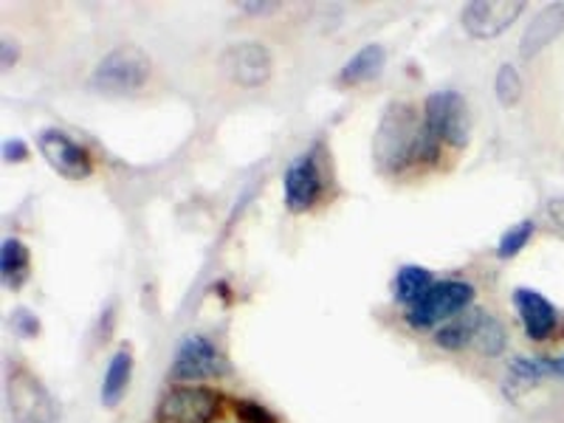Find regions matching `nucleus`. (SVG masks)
Segmentation results:
<instances>
[{"label": "nucleus", "mask_w": 564, "mask_h": 423, "mask_svg": "<svg viewBox=\"0 0 564 423\" xmlns=\"http://www.w3.org/2000/svg\"><path fill=\"white\" fill-rule=\"evenodd\" d=\"M220 70L229 83L240 85V88H260L271 79L274 59L263 43L240 40V43L226 45V52L220 54Z\"/></svg>", "instance_id": "nucleus-7"}, {"label": "nucleus", "mask_w": 564, "mask_h": 423, "mask_svg": "<svg viewBox=\"0 0 564 423\" xmlns=\"http://www.w3.org/2000/svg\"><path fill=\"white\" fill-rule=\"evenodd\" d=\"M435 289V280H432V271L423 269V265H401L395 274V300L401 305H406V311L415 308L423 296Z\"/></svg>", "instance_id": "nucleus-18"}, {"label": "nucleus", "mask_w": 564, "mask_h": 423, "mask_svg": "<svg viewBox=\"0 0 564 423\" xmlns=\"http://www.w3.org/2000/svg\"><path fill=\"white\" fill-rule=\"evenodd\" d=\"M9 404L14 423H54V404L32 372L18 370L9 381Z\"/></svg>", "instance_id": "nucleus-10"}, {"label": "nucleus", "mask_w": 564, "mask_h": 423, "mask_svg": "<svg viewBox=\"0 0 564 423\" xmlns=\"http://www.w3.org/2000/svg\"><path fill=\"white\" fill-rule=\"evenodd\" d=\"M12 327H14V334L23 336V339H32V336L40 334L37 316H34L32 311H26V308L14 311V314H12Z\"/></svg>", "instance_id": "nucleus-24"}, {"label": "nucleus", "mask_w": 564, "mask_h": 423, "mask_svg": "<svg viewBox=\"0 0 564 423\" xmlns=\"http://www.w3.org/2000/svg\"><path fill=\"white\" fill-rule=\"evenodd\" d=\"M29 271H32L29 246L18 238L3 240V246H0V274H3V285L18 291L29 280Z\"/></svg>", "instance_id": "nucleus-17"}, {"label": "nucleus", "mask_w": 564, "mask_h": 423, "mask_svg": "<svg viewBox=\"0 0 564 423\" xmlns=\"http://www.w3.org/2000/svg\"><path fill=\"white\" fill-rule=\"evenodd\" d=\"M533 229H536V226H533V220H520L517 226H511V229L502 231L500 243H497V257H500V260H511V257L520 254V251L531 243Z\"/></svg>", "instance_id": "nucleus-22"}, {"label": "nucleus", "mask_w": 564, "mask_h": 423, "mask_svg": "<svg viewBox=\"0 0 564 423\" xmlns=\"http://www.w3.org/2000/svg\"><path fill=\"white\" fill-rule=\"evenodd\" d=\"M551 376H556V379L564 381V352L562 356H553L551 359Z\"/></svg>", "instance_id": "nucleus-27"}, {"label": "nucleus", "mask_w": 564, "mask_h": 423, "mask_svg": "<svg viewBox=\"0 0 564 423\" xmlns=\"http://www.w3.org/2000/svg\"><path fill=\"white\" fill-rule=\"evenodd\" d=\"M423 124L441 144L463 148L468 141V105L455 90H437L423 102Z\"/></svg>", "instance_id": "nucleus-6"}, {"label": "nucleus", "mask_w": 564, "mask_h": 423, "mask_svg": "<svg viewBox=\"0 0 564 423\" xmlns=\"http://www.w3.org/2000/svg\"><path fill=\"white\" fill-rule=\"evenodd\" d=\"M508 372H511V379L522 381V384H536V381L551 376V359H542V356H517V359L508 361Z\"/></svg>", "instance_id": "nucleus-21"}, {"label": "nucleus", "mask_w": 564, "mask_h": 423, "mask_svg": "<svg viewBox=\"0 0 564 423\" xmlns=\"http://www.w3.org/2000/svg\"><path fill=\"white\" fill-rule=\"evenodd\" d=\"M229 376V361L218 345L206 336L193 334L184 336L175 347L173 365H170V379L181 384H195V381H215Z\"/></svg>", "instance_id": "nucleus-5"}, {"label": "nucleus", "mask_w": 564, "mask_h": 423, "mask_svg": "<svg viewBox=\"0 0 564 423\" xmlns=\"http://www.w3.org/2000/svg\"><path fill=\"white\" fill-rule=\"evenodd\" d=\"M3 159L12 161V164H20V161L29 159V148L20 139H9L7 144H3Z\"/></svg>", "instance_id": "nucleus-25"}, {"label": "nucleus", "mask_w": 564, "mask_h": 423, "mask_svg": "<svg viewBox=\"0 0 564 423\" xmlns=\"http://www.w3.org/2000/svg\"><path fill=\"white\" fill-rule=\"evenodd\" d=\"M387 65V52L381 45H365L359 52L352 54L339 70V83L341 85H361L376 79L384 70Z\"/></svg>", "instance_id": "nucleus-15"}, {"label": "nucleus", "mask_w": 564, "mask_h": 423, "mask_svg": "<svg viewBox=\"0 0 564 423\" xmlns=\"http://www.w3.org/2000/svg\"><path fill=\"white\" fill-rule=\"evenodd\" d=\"M130 379H133V352H130V347H119L110 356L108 367H105L102 390H99V401H102L105 410H113V406L122 404L124 395H128Z\"/></svg>", "instance_id": "nucleus-14"}, {"label": "nucleus", "mask_w": 564, "mask_h": 423, "mask_svg": "<svg viewBox=\"0 0 564 423\" xmlns=\"http://www.w3.org/2000/svg\"><path fill=\"white\" fill-rule=\"evenodd\" d=\"M231 406H235V415H238L243 423H276V417L271 415L263 404H257V401H246V398H240V401H235Z\"/></svg>", "instance_id": "nucleus-23"}, {"label": "nucleus", "mask_w": 564, "mask_h": 423, "mask_svg": "<svg viewBox=\"0 0 564 423\" xmlns=\"http://www.w3.org/2000/svg\"><path fill=\"white\" fill-rule=\"evenodd\" d=\"M475 296V285L466 280L435 282V289L423 296L415 308L406 311V325H410L412 330H432V327L443 325V322L466 314V311L471 308Z\"/></svg>", "instance_id": "nucleus-3"}, {"label": "nucleus", "mask_w": 564, "mask_h": 423, "mask_svg": "<svg viewBox=\"0 0 564 423\" xmlns=\"http://www.w3.org/2000/svg\"><path fill=\"white\" fill-rule=\"evenodd\" d=\"M150 70H153V65H150L148 54L141 48L119 45V48H113V52L99 59L90 85L105 97H133L148 85Z\"/></svg>", "instance_id": "nucleus-2"}, {"label": "nucleus", "mask_w": 564, "mask_h": 423, "mask_svg": "<svg viewBox=\"0 0 564 423\" xmlns=\"http://www.w3.org/2000/svg\"><path fill=\"white\" fill-rule=\"evenodd\" d=\"M471 347H475L480 356H486V359H497V356H502L508 347V327L502 325V319H497L494 314H486V311H482L480 325H477L475 339H471Z\"/></svg>", "instance_id": "nucleus-19"}, {"label": "nucleus", "mask_w": 564, "mask_h": 423, "mask_svg": "<svg viewBox=\"0 0 564 423\" xmlns=\"http://www.w3.org/2000/svg\"><path fill=\"white\" fill-rule=\"evenodd\" d=\"M494 90H497V99H500L502 108H513V105H520L522 90H525L520 70L513 68L511 63L500 65V70H497V79H494Z\"/></svg>", "instance_id": "nucleus-20"}, {"label": "nucleus", "mask_w": 564, "mask_h": 423, "mask_svg": "<svg viewBox=\"0 0 564 423\" xmlns=\"http://www.w3.org/2000/svg\"><path fill=\"white\" fill-rule=\"evenodd\" d=\"M564 32V3H553V7H545L536 18L531 20V26L525 29L520 40V54L525 59L536 57L542 48L553 43L558 34Z\"/></svg>", "instance_id": "nucleus-13"}, {"label": "nucleus", "mask_w": 564, "mask_h": 423, "mask_svg": "<svg viewBox=\"0 0 564 423\" xmlns=\"http://www.w3.org/2000/svg\"><path fill=\"white\" fill-rule=\"evenodd\" d=\"M513 308L520 314L525 336L531 341H545L556 330L558 311L553 308L545 296L533 289H517L513 291Z\"/></svg>", "instance_id": "nucleus-12"}, {"label": "nucleus", "mask_w": 564, "mask_h": 423, "mask_svg": "<svg viewBox=\"0 0 564 423\" xmlns=\"http://www.w3.org/2000/svg\"><path fill=\"white\" fill-rule=\"evenodd\" d=\"M421 128L423 119H417L415 105H387L379 130H376V139H372V161H376V167L387 175H398L404 173L406 167H412V150H415Z\"/></svg>", "instance_id": "nucleus-1"}, {"label": "nucleus", "mask_w": 564, "mask_h": 423, "mask_svg": "<svg viewBox=\"0 0 564 423\" xmlns=\"http://www.w3.org/2000/svg\"><path fill=\"white\" fill-rule=\"evenodd\" d=\"M37 150L40 155L48 161V167L57 170L63 178L85 181L90 178V173H94V155L88 153L85 144L70 139L65 130H57V128L40 130Z\"/></svg>", "instance_id": "nucleus-8"}, {"label": "nucleus", "mask_w": 564, "mask_h": 423, "mask_svg": "<svg viewBox=\"0 0 564 423\" xmlns=\"http://www.w3.org/2000/svg\"><path fill=\"white\" fill-rule=\"evenodd\" d=\"M224 412V395L198 384H178L161 395L155 423H215Z\"/></svg>", "instance_id": "nucleus-4"}, {"label": "nucleus", "mask_w": 564, "mask_h": 423, "mask_svg": "<svg viewBox=\"0 0 564 423\" xmlns=\"http://www.w3.org/2000/svg\"><path fill=\"white\" fill-rule=\"evenodd\" d=\"M522 12H525V3L520 0H511V3L508 0H491V3L471 0L460 12L463 32L475 40H494L508 32Z\"/></svg>", "instance_id": "nucleus-9"}, {"label": "nucleus", "mask_w": 564, "mask_h": 423, "mask_svg": "<svg viewBox=\"0 0 564 423\" xmlns=\"http://www.w3.org/2000/svg\"><path fill=\"white\" fill-rule=\"evenodd\" d=\"M322 173L319 164L311 153L300 155L285 167V175H282V195H285V206L289 212L300 215V212H308L311 206L319 200L322 195Z\"/></svg>", "instance_id": "nucleus-11"}, {"label": "nucleus", "mask_w": 564, "mask_h": 423, "mask_svg": "<svg viewBox=\"0 0 564 423\" xmlns=\"http://www.w3.org/2000/svg\"><path fill=\"white\" fill-rule=\"evenodd\" d=\"M480 316H482V311L468 308L466 314L455 316V319H449V322H443V325L435 330V336H432V341H435V347H441V350H446V352L463 350V347H468L471 345V339H475V330H477V325H480Z\"/></svg>", "instance_id": "nucleus-16"}, {"label": "nucleus", "mask_w": 564, "mask_h": 423, "mask_svg": "<svg viewBox=\"0 0 564 423\" xmlns=\"http://www.w3.org/2000/svg\"><path fill=\"white\" fill-rule=\"evenodd\" d=\"M547 215H551V220L558 229H564V198H553L551 204H547Z\"/></svg>", "instance_id": "nucleus-26"}]
</instances>
